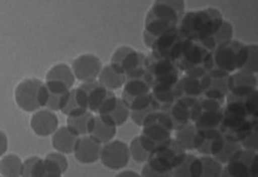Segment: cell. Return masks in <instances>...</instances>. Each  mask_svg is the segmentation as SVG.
Returning a JSON list of instances; mask_svg holds the SVG:
<instances>
[{"label": "cell", "instance_id": "cell-30", "mask_svg": "<svg viewBox=\"0 0 258 177\" xmlns=\"http://www.w3.org/2000/svg\"><path fill=\"white\" fill-rule=\"evenodd\" d=\"M94 115L91 111H86L84 114L76 116L68 117L67 127L78 137L88 135V128L91 119Z\"/></svg>", "mask_w": 258, "mask_h": 177}, {"label": "cell", "instance_id": "cell-33", "mask_svg": "<svg viewBox=\"0 0 258 177\" xmlns=\"http://www.w3.org/2000/svg\"><path fill=\"white\" fill-rule=\"evenodd\" d=\"M46 174L61 175L67 172L69 167L67 157L59 152H53L47 155L44 158Z\"/></svg>", "mask_w": 258, "mask_h": 177}, {"label": "cell", "instance_id": "cell-38", "mask_svg": "<svg viewBox=\"0 0 258 177\" xmlns=\"http://www.w3.org/2000/svg\"><path fill=\"white\" fill-rule=\"evenodd\" d=\"M240 71L255 74L258 71V47L256 44L247 45V55Z\"/></svg>", "mask_w": 258, "mask_h": 177}, {"label": "cell", "instance_id": "cell-9", "mask_svg": "<svg viewBox=\"0 0 258 177\" xmlns=\"http://www.w3.org/2000/svg\"><path fill=\"white\" fill-rule=\"evenodd\" d=\"M183 40L184 37L182 36L177 27L176 29L163 33L154 38L145 41L144 43L152 50L151 53L171 59L176 62Z\"/></svg>", "mask_w": 258, "mask_h": 177}, {"label": "cell", "instance_id": "cell-10", "mask_svg": "<svg viewBox=\"0 0 258 177\" xmlns=\"http://www.w3.org/2000/svg\"><path fill=\"white\" fill-rule=\"evenodd\" d=\"M130 157L128 145L121 140H112L103 145L100 154L102 163L112 170H120L125 168Z\"/></svg>", "mask_w": 258, "mask_h": 177}, {"label": "cell", "instance_id": "cell-20", "mask_svg": "<svg viewBox=\"0 0 258 177\" xmlns=\"http://www.w3.org/2000/svg\"><path fill=\"white\" fill-rule=\"evenodd\" d=\"M117 133V127L106 123L99 115H94L91 119L88 128V136L100 145H105L112 141Z\"/></svg>", "mask_w": 258, "mask_h": 177}, {"label": "cell", "instance_id": "cell-31", "mask_svg": "<svg viewBox=\"0 0 258 177\" xmlns=\"http://www.w3.org/2000/svg\"><path fill=\"white\" fill-rule=\"evenodd\" d=\"M99 116L100 118L103 121H105L106 123L113 127H118L125 124L126 121L128 120L130 117V110L120 98H119L116 106L111 112L107 115H99Z\"/></svg>", "mask_w": 258, "mask_h": 177}, {"label": "cell", "instance_id": "cell-5", "mask_svg": "<svg viewBox=\"0 0 258 177\" xmlns=\"http://www.w3.org/2000/svg\"><path fill=\"white\" fill-rule=\"evenodd\" d=\"M146 77L152 88L176 87L178 68L173 60L150 53L146 59Z\"/></svg>", "mask_w": 258, "mask_h": 177}, {"label": "cell", "instance_id": "cell-21", "mask_svg": "<svg viewBox=\"0 0 258 177\" xmlns=\"http://www.w3.org/2000/svg\"><path fill=\"white\" fill-rule=\"evenodd\" d=\"M202 81L198 77L183 76L176 85V99L200 100L203 96Z\"/></svg>", "mask_w": 258, "mask_h": 177}, {"label": "cell", "instance_id": "cell-12", "mask_svg": "<svg viewBox=\"0 0 258 177\" xmlns=\"http://www.w3.org/2000/svg\"><path fill=\"white\" fill-rule=\"evenodd\" d=\"M199 111L200 100L176 99L165 113H167L173 123L174 130H177L193 123Z\"/></svg>", "mask_w": 258, "mask_h": 177}, {"label": "cell", "instance_id": "cell-7", "mask_svg": "<svg viewBox=\"0 0 258 177\" xmlns=\"http://www.w3.org/2000/svg\"><path fill=\"white\" fill-rule=\"evenodd\" d=\"M146 59L144 53L133 49L132 47L123 46L115 50L109 65L127 78L144 77L146 75Z\"/></svg>", "mask_w": 258, "mask_h": 177}, {"label": "cell", "instance_id": "cell-23", "mask_svg": "<svg viewBox=\"0 0 258 177\" xmlns=\"http://www.w3.org/2000/svg\"><path fill=\"white\" fill-rule=\"evenodd\" d=\"M80 137L74 135L67 126L58 128L52 137L53 147L62 154L74 153Z\"/></svg>", "mask_w": 258, "mask_h": 177}, {"label": "cell", "instance_id": "cell-44", "mask_svg": "<svg viewBox=\"0 0 258 177\" xmlns=\"http://www.w3.org/2000/svg\"><path fill=\"white\" fill-rule=\"evenodd\" d=\"M141 175V177H172V172L160 173V172L156 171L155 169L151 168L146 162L142 168Z\"/></svg>", "mask_w": 258, "mask_h": 177}, {"label": "cell", "instance_id": "cell-16", "mask_svg": "<svg viewBox=\"0 0 258 177\" xmlns=\"http://www.w3.org/2000/svg\"><path fill=\"white\" fill-rule=\"evenodd\" d=\"M257 156L255 151L243 149L223 167L221 177H250L249 166Z\"/></svg>", "mask_w": 258, "mask_h": 177}, {"label": "cell", "instance_id": "cell-35", "mask_svg": "<svg viewBox=\"0 0 258 177\" xmlns=\"http://www.w3.org/2000/svg\"><path fill=\"white\" fill-rule=\"evenodd\" d=\"M22 160L16 155H7L0 160V174L3 177H21Z\"/></svg>", "mask_w": 258, "mask_h": 177}, {"label": "cell", "instance_id": "cell-11", "mask_svg": "<svg viewBox=\"0 0 258 177\" xmlns=\"http://www.w3.org/2000/svg\"><path fill=\"white\" fill-rule=\"evenodd\" d=\"M42 82L36 78H30L19 83L16 90V102L18 107L26 112H34L41 109L40 92Z\"/></svg>", "mask_w": 258, "mask_h": 177}, {"label": "cell", "instance_id": "cell-32", "mask_svg": "<svg viewBox=\"0 0 258 177\" xmlns=\"http://www.w3.org/2000/svg\"><path fill=\"white\" fill-rule=\"evenodd\" d=\"M232 36H233V28L232 24L224 20L217 32L215 33L214 36L208 41L202 42L209 47L210 50L214 52L218 47L232 41Z\"/></svg>", "mask_w": 258, "mask_h": 177}, {"label": "cell", "instance_id": "cell-46", "mask_svg": "<svg viewBox=\"0 0 258 177\" xmlns=\"http://www.w3.org/2000/svg\"><path fill=\"white\" fill-rule=\"evenodd\" d=\"M114 177H141V175L134 170H123Z\"/></svg>", "mask_w": 258, "mask_h": 177}, {"label": "cell", "instance_id": "cell-40", "mask_svg": "<svg viewBox=\"0 0 258 177\" xmlns=\"http://www.w3.org/2000/svg\"><path fill=\"white\" fill-rule=\"evenodd\" d=\"M128 147L130 156L135 160V162H139V163L147 162L151 153L149 151H147L146 148L142 145L139 136L135 137V139H133L130 145H128Z\"/></svg>", "mask_w": 258, "mask_h": 177}, {"label": "cell", "instance_id": "cell-41", "mask_svg": "<svg viewBox=\"0 0 258 177\" xmlns=\"http://www.w3.org/2000/svg\"><path fill=\"white\" fill-rule=\"evenodd\" d=\"M243 106L245 108L249 117L252 119H258L257 102L258 92L255 91L245 98H241Z\"/></svg>", "mask_w": 258, "mask_h": 177}, {"label": "cell", "instance_id": "cell-4", "mask_svg": "<svg viewBox=\"0 0 258 177\" xmlns=\"http://www.w3.org/2000/svg\"><path fill=\"white\" fill-rule=\"evenodd\" d=\"M141 127L142 132L139 138L142 145L150 153L172 139L173 123L167 113L163 111L151 113Z\"/></svg>", "mask_w": 258, "mask_h": 177}, {"label": "cell", "instance_id": "cell-36", "mask_svg": "<svg viewBox=\"0 0 258 177\" xmlns=\"http://www.w3.org/2000/svg\"><path fill=\"white\" fill-rule=\"evenodd\" d=\"M46 166L44 159L38 156H31L23 162L21 177H44Z\"/></svg>", "mask_w": 258, "mask_h": 177}, {"label": "cell", "instance_id": "cell-47", "mask_svg": "<svg viewBox=\"0 0 258 177\" xmlns=\"http://www.w3.org/2000/svg\"><path fill=\"white\" fill-rule=\"evenodd\" d=\"M1 177H3V176H1Z\"/></svg>", "mask_w": 258, "mask_h": 177}, {"label": "cell", "instance_id": "cell-8", "mask_svg": "<svg viewBox=\"0 0 258 177\" xmlns=\"http://www.w3.org/2000/svg\"><path fill=\"white\" fill-rule=\"evenodd\" d=\"M187 151L179 145L175 139H170L164 145L151 153L147 164L160 173H169L182 163Z\"/></svg>", "mask_w": 258, "mask_h": 177}, {"label": "cell", "instance_id": "cell-34", "mask_svg": "<svg viewBox=\"0 0 258 177\" xmlns=\"http://www.w3.org/2000/svg\"><path fill=\"white\" fill-rule=\"evenodd\" d=\"M47 80H54L57 82L64 83L69 88H73L75 83V76L73 70L66 64H59L53 66L47 74Z\"/></svg>", "mask_w": 258, "mask_h": 177}, {"label": "cell", "instance_id": "cell-42", "mask_svg": "<svg viewBox=\"0 0 258 177\" xmlns=\"http://www.w3.org/2000/svg\"><path fill=\"white\" fill-rule=\"evenodd\" d=\"M244 150L257 152L258 150V126L253 127L252 130L240 142Z\"/></svg>", "mask_w": 258, "mask_h": 177}, {"label": "cell", "instance_id": "cell-37", "mask_svg": "<svg viewBox=\"0 0 258 177\" xmlns=\"http://www.w3.org/2000/svg\"><path fill=\"white\" fill-rule=\"evenodd\" d=\"M242 150L243 147L240 142L232 141L225 138L223 145L220 148V151L213 157L221 164H226L227 162L232 161Z\"/></svg>", "mask_w": 258, "mask_h": 177}, {"label": "cell", "instance_id": "cell-15", "mask_svg": "<svg viewBox=\"0 0 258 177\" xmlns=\"http://www.w3.org/2000/svg\"><path fill=\"white\" fill-rule=\"evenodd\" d=\"M229 96L236 98H245L257 91V77L255 74L238 71L230 75L228 83Z\"/></svg>", "mask_w": 258, "mask_h": 177}, {"label": "cell", "instance_id": "cell-26", "mask_svg": "<svg viewBox=\"0 0 258 177\" xmlns=\"http://www.w3.org/2000/svg\"><path fill=\"white\" fill-rule=\"evenodd\" d=\"M152 91V86L148 80L144 77L127 78L123 86V91L121 92L120 99L126 102L134 98L142 97L145 95L149 94Z\"/></svg>", "mask_w": 258, "mask_h": 177}, {"label": "cell", "instance_id": "cell-27", "mask_svg": "<svg viewBox=\"0 0 258 177\" xmlns=\"http://www.w3.org/2000/svg\"><path fill=\"white\" fill-rule=\"evenodd\" d=\"M175 139L186 151L197 150L202 143L203 135L193 123H190L176 130Z\"/></svg>", "mask_w": 258, "mask_h": 177}, {"label": "cell", "instance_id": "cell-43", "mask_svg": "<svg viewBox=\"0 0 258 177\" xmlns=\"http://www.w3.org/2000/svg\"><path fill=\"white\" fill-rule=\"evenodd\" d=\"M158 111L155 108L153 107V104L151 106L148 107L145 110H138V111H130V117L132 119V121L135 122V124L138 125L140 127H142V125L144 123L145 120L147 119V116L151 113Z\"/></svg>", "mask_w": 258, "mask_h": 177}, {"label": "cell", "instance_id": "cell-1", "mask_svg": "<svg viewBox=\"0 0 258 177\" xmlns=\"http://www.w3.org/2000/svg\"><path fill=\"white\" fill-rule=\"evenodd\" d=\"M185 13L182 0H157L147 13L143 40L147 41L176 29Z\"/></svg>", "mask_w": 258, "mask_h": 177}, {"label": "cell", "instance_id": "cell-6", "mask_svg": "<svg viewBox=\"0 0 258 177\" xmlns=\"http://www.w3.org/2000/svg\"><path fill=\"white\" fill-rule=\"evenodd\" d=\"M247 45L232 40L226 44L218 47L212 53L210 71H218L230 74L239 71L245 61Z\"/></svg>", "mask_w": 258, "mask_h": 177}, {"label": "cell", "instance_id": "cell-13", "mask_svg": "<svg viewBox=\"0 0 258 177\" xmlns=\"http://www.w3.org/2000/svg\"><path fill=\"white\" fill-rule=\"evenodd\" d=\"M230 74L218 71H209L201 78L203 87V97L226 103L229 93L228 83Z\"/></svg>", "mask_w": 258, "mask_h": 177}, {"label": "cell", "instance_id": "cell-25", "mask_svg": "<svg viewBox=\"0 0 258 177\" xmlns=\"http://www.w3.org/2000/svg\"><path fill=\"white\" fill-rule=\"evenodd\" d=\"M89 111L87 99L82 88H72L67 104L60 112L68 117L76 116Z\"/></svg>", "mask_w": 258, "mask_h": 177}, {"label": "cell", "instance_id": "cell-22", "mask_svg": "<svg viewBox=\"0 0 258 177\" xmlns=\"http://www.w3.org/2000/svg\"><path fill=\"white\" fill-rule=\"evenodd\" d=\"M223 110L206 109L200 106L199 113L193 122L194 126L197 130L203 132L220 129L223 119Z\"/></svg>", "mask_w": 258, "mask_h": 177}, {"label": "cell", "instance_id": "cell-45", "mask_svg": "<svg viewBox=\"0 0 258 177\" xmlns=\"http://www.w3.org/2000/svg\"><path fill=\"white\" fill-rule=\"evenodd\" d=\"M8 149V139L6 133L0 131V156H3Z\"/></svg>", "mask_w": 258, "mask_h": 177}, {"label": "cell", "instance_id": "cell-17", "mask_svg": "<svg viewBox=\"0 0 258 177\" xmlns=\"http://www.w3.org/2000/svg\"><path fill=\"white\" fill-rule=\"evenodd\" d=\"M30 126L34 133L41 137L53 135L59 127V119L48 110H40L33 115Z\"/></svg>", "mask_w": 258, "mask_h": 177}, {"label": "cell", "instance_id": "cell-39", "mask_svg": "<svg viewBox=\"0 0 258 177\" xmlns=\"http://www.w3.org/2000/svg\"><path fill=\"white\" fill-rule=\"evenodd\" d=\"M203 162V174L201 177H221L223 166L213 156L201 157Z\"/></svg>", "mask_w": 258, "mask_h": 177}, {"label": "cell", "instance_id": "cell-14", "mask_svg": "<svg viewBox=\"0 0 258 177\" xmlns=\"http://www.w3.org/2000/svg\"><path fill=\"white\" fill-rule=\"evenodd\" d=\"M102 69L103 65L99 58L90 53L77 58L72 67L75 78L83 83L97 80Z\"/></svg>", "mask_w": 258, "mask_h": 177}, {"label": "cell", "instance_id": "cell-24", "mask_svg": "<svg viewBox=\"0 0 258 177\" xmlns=\"http://www.w3.org/2000/svg\"><path fill=\"white\" fill-rule=\"evenodd\" d=\"M200 132L202 133L203 139L197 151L204 156H215L223 145L225 137L220 133V129Z\"/></svg>", "mask_w": 258, "mask_h": 177}, {"label": "cell", "instance_id": "cell-2", "mask_svg": "<svg viewBox=\"0 0 258 177\" xmlns=\"http://www.w3.org/2000/svg\"><path fill=\"white\" fill-rule=\"evenodd\" d=\"M223 21L222 13L216 8L192 11L182 16L178 30L185 39L203 42L217 32Z\"/></svg>", "mask_w": 258, "mask_h": 177}, {"label": "cell", "instance_id": "cell-3", "mask_svg": "<svg viewBox=\"0 0 258 177\" xmlns=\"http://www.w3.org/2000/svg\"><path fill=\"white\" fill-rule=\"evenodd\" d=\"M212 53L203 42L184 38L176 60L179 71L202 78L211 69Z\"/></svg>", "mask_w": 258, "mask_h": 177}, {"label": "cell", "instance_id": "cell-18", "mask_svg": "<svg viewBox=\"0 0 258 177\" xmlns=\"http://www.w3.org/2000/svg\"><path fill=\"white\" fill-rule=\"evenodd\" d=\"M103 145L91 139V137H80L74 150V156L79 162L84 164L94 163L100 159V154Z\"/></svg>", "mask_w": 258, "mask_h": 177}, {"label": "cell", "instance_id": "cell-29", "mask_svg": "<svg viewBox=\"0 0 258 177\" xmlns=\"http://www.w3.org/2000/svg\"><path fill=\"white\" fill-rule=\"evenodd\" d=\"M126 81V77L122 74L114 71L110 65L103 67L98 76V82L110 92H114L123 87Z\"/></svg>", "mask_w": 258, "mask_h": 177}, {"label": "cell", "instance_id": "cell-28", "mask_svg": "<svg viewBox=\"0 0 258 177\" xmlns=\"http://www.w3.org/2000/svg\"><path fill=\"white\" fill-rule=\"evenodd\" d=\"M202 174L203 162L201 157L187 153L182 163L172 171V177H201Z\"/></svg>", "mask_w": 258, "mask_h": 177}, {"label": "cell", "instance_id": "cell-19", "mask_svg": "<svg viewBox=\"0 0 258 177\" xmlns=\"http://www.w3.org/2000/svg\"><path fill=\"white\" fill-rule=\"evenodd\" d=\"M79 87L82 88L86 96L89 111L97 114L100 107L103 104V101L105 100L110 91L103 87L98 82V80L85 82Z\"/></svg>", "mask_w": 258, "mask_h": 177}]
</instances>
